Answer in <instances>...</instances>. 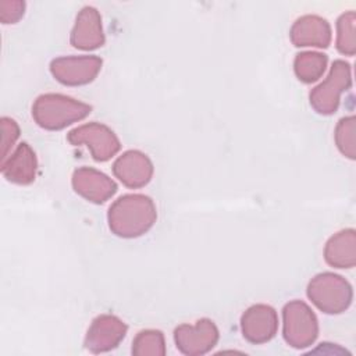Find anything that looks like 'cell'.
<instances>
[{
  "label": "cell",
  "instance_id": "obj_1",
  "mask_svg": "<svg viewBox=\"0 0 356 356\" xmlns=\"http://www.w3.org/2000/svg\"><path fill=\"white\" fill-rule=\"evenodd\" d=\"M108 227L121 238H138L146 234L157 220L154 202L140 193L120 196L108 209Z\"/></svg>",
  "mask_w": 356,
  "mask_h": 356
},
{
  "label": "cell",
  "instance_id": "obj_16",
  "mask_svg": "<svg viewBox=\"0 0 356 356\" xmlns=\"http://www.w3.org/2000/svg\"><path fill=\"white\" fill-rule=\"evenodd\" d=\"M327 264L335 268H352L356 264V232L346 228L332 235L324 248Z\"/></svg>",
  "mask_w": 356,
  "mask_h": 356
},
{
  "label": "cell",
  "instance_id": "obj_3",
  "mask_svg": "<svg viewBox=\"0 0 356 356\" xmlns=\"http://www.w3.org/2000/svg\"><path fill=\"white\" fill-rule=\"evenodd\" d=\"M306 292L312 303L327 314L345 312L353 298L350 284L343 277L334 273H320L313 277Z\"/></svg>",
  "mask_w": 356,
  "mask_h": 356
},
{
  "label": "cell",
  "instance_id": "obj_17",
  "mask_svg": "<svg viewBox=\"0 0 356 356\" xmlns=\"http://www.w3.org/2000/svg\"><path fill=\"white\" fill-rule=\"evenodd\" d=\"M328 58L323 53L303 51L296 54L293 61V71L299 81L305 83L316 82L321 78L327 68Z\"/></svg>",
  "mask_w": 356,
  "mask_h": 356
},
{
  "label": "cell",
  "instance_id": "obj_20",
  "mask_svg": "<svg viewBox=\"0 0 356 356\" xmlns=\"http://www.w3.org/2000/svg\"><path fill=\"white\" fill-rule=\"evenodd\" d=\"M355 131H356V120L353 115L341 118L335 128L337 147L345 157H348L350 160L356 159Z\"/></svg>",
  "mask_w": 356,
  "mask_h": 356
},
{
  "label": "cell",
  "instance_id": "obj_12",
  "mask_svg": "<svg viewBox=\"0 0 356 356\" xmlns=\"http://www.w3.org/2000/svg\"><path fill=\"white\" fill-rule=\"evenodd\" d=\"M113 172L127 188H142L153 177V163L139 150L122 153L113 164Z\"/></svg>",
  "mask_w": 356,
  "mask_h": 356
},
{
  "label": "cell",
  "instance_id": "obj_8",
  "mask_svg": "<svg viewBox=\"0 0 356 356\" xmlns=\"http://www.w3.org/2000/svg\"><path fill=\"white\" fill-rule=\"evenodd\" d=\"M218 337V328L210 318H200L195 325L181 324L174 330V341L178 350L188 356L210 352L216 346Z\"/></svg>",
  "mask_w": 356,
  "mask_h": 356
},
{
  "label": "cell",
  "instance_id": "obj_2",
  "mask_svg": "<svg viewBox=\"0 0 356 356\" xmlns=\"http://www.w3.org/2000/svg\"><path fill=\"white\" fill-rule=\"evenodd\" d=\"M92 111V106L60 93H44L32 104L35 122L47 131H60L83 120Z\"/></svg>",
  "mask_w": 356,
  "mask_h": 356
},
{
  "label": "cell",
  "instance_id": "obj_21",
  "mask_svg": "<svg viewBox=\"0 0 356 356\" xmlns=\"http://www.w3.org/2000/svg\"><path fill=\"white\" fill-rule=\"evenodd\" d=\"M0 122H1V161H4L8 157V152L11 150V147L14 146L15 140L19 136V127L10 117H3Z\"/></svg>",
  "mask_w": 356,
  "mask_h": 356
},
{
  "label": "cell",
  "instance_id": "obj_15",
  "mask_svg": "<svg viewBox=\"0 0 356 356\" xmlns=\"http://www.w3.org/2000/svg\"><path fill=\"white\" fill-rule=\"evenodd\" d=\"M38 160L35 152L25 142L19 143L14 153L0 164L4 178L17 185H29L36 178Z\"/></svg>",
  "mask_w": 356,
  "mask_h": 356
},
{
  "label": "cell",
  "instance_id": "obj_5",
  "mask_svg": "<svg viewBox=\"0 0 356 356\" xmlns=\"http://www.w3.org/2000/svg\"><path fill=\"white\" fill-rule=\"evenodd\" d=\"M352 86L350 64L335 60L328 76L310 92L312 107L323 115L334 114L339 107L341 95Z\"/></svg>",
  "mask_w": 356,
  "mask_h": 356
},
{
  "label": "cell",
  "instance_id": "obj_7",
  "mask_svg": "<svg viewBox=\"0 0 356 356\" xmlns=\"http://www.w3.org/2000/svg\"><path fill=\"white\" fill-rule=\"evenodd\" d=\"M102 58L97 56L57 57L50 63V72L56 81L67 86L90 83L102 70Z\"/></svg>",
  "mask_w": 356,
  "mask_h": 356
},
{
  "label": "cell",
  "instance_id": "obj_4",
  "mask_svg": "<svg viewBox=\"0 0 356 356\" xmlns=\"http://www.w3.org/2000/svg\"><path fill=\"white\" fill-rule=\"evenodd\" d=\"M282 335L295 349L314 343L318 335V321L314 312L302 300H291L282 309Z\"/></svg>",
  "mask_w": 356,
  "mask_h": 356
},
{
  "label": "cell",
  "instance_id": "obj_6",
  "mask_svg": "<svg viewBox=\"0 0 356 356\" xmlns=\"http://www.w3.org/2000/svg\"><path fill=\"white\" fill-rule=\"evenodd\" d=\"M67 140L72 146H88L96 161H107L118 153L121 143L117 135L104 124L89 122L68 132Z\"/></svg>",
  "mask_w": 356,
  "mask_h": 356
},
{
  "label": "cell",
  "instance_id": "obj_19",
  "mask_svg": "<svg viewBox=\"0 0 356 356\" xmlns=\"http://www.w3.org/2000/svg\"><path fill=\"white\" fill-rule=\"evenodd\" d=\"M132 353L135 356H164V335L159 330H143L136 334L132 342Z\"/></svg>",
  "mask_w": 356,
  "mask_h": 356
},
{
  "label": "cell",
  "instance_id": "obj_18",
  "mask_svg": "<svg viewBox=\"0 0 356 356\" xmlns=\"http://www.w3.org/2000/svg\"><path fill=\"white\" fill-rule=\"evenodd\" d=\"M356 14L355 11H346L337 19V50L345 56H353L356 53V33H355Z\"/></svg>",
  "mask_w": 356,
  "mask_h": 356
},
{
  "label": "cell",
  "instance_id": "obj_11",
  "mask_svg": "<svg viewBox=\"0 0 356 356\" xmlns=\"http://www.w3.org/2000/svg\"><path fill=\"white\" fill-rule=\"evenodd\" d=\"M74 191L88 202L102 204L117 192V184L104 172L92 167H79L72 174Z\"/></svg>",
  "mask_w": 356,
  "mask_h": 356
},
{
  "label": "cell",
  "instance_id": "obj_22",
  "mask_svg": "<svg viewBox=\"0 0 356 356\" xmlns=\"http://www.w3.org/2000/svg\"><path fill=\"white\" fill-rule=\"evenodd\" d=\"M25 13V1L22 0H3L0 1V21L3 24L18 22Z\"/></svg>",
  "mask_w": 356,
  "mask_h": 356
},
{
  "label": "cell",
  "instance_id": "obj_10",
  "mask_svg": "<svg viewBox=\"0 0 356 356\" xmlns=\"http://www.w3.org/2000/svg\"><path fill=\"white\" fill-rule=\"evenodd\" d=\"M242 335L250 343H266L274 338L278 330L277 312L268 305H253L241 317Z\"/></svg>",
  "mask_w": 356,
  "mask_h": 356
},
{
  "label": "cell",
  "instance_id": "obj_9",
  "mask_svg": "<svg viewBox=\"0 0 356 356\" xmlns=\"http://www.w3.org/2000/svg\"><path fill=\"white\" fill-rule=\"evenodd\" d=\"M127 324L113 314L97 316L85 337V348L92 353H104L120 345L125 338Z\"/></svg>",
  "mask_w": 356,
  "mask_h": 356
},
{
  "label": "cell",
  "instance_id": "obj_14",
  "mask_svg": "<svg viewBox=\"0 0 356 356\" xmlns=\"http://www.w3.org/2000/svg\"><path fill=\"white\" fill-rule=\"evenodd\" d=\"M289 38L296 47L312 46L325 49L331 43V26L327 19L307 14L293 22Z\"/></svg>",
  "mask_w": 356,
  "mask_h": 356
},
{
  "label": "cell",
  "instance_id": "obj_13",
  "mask_svg": "<svg viewBox=\"0 0 356 356\" xmlns=\"http://www.w3.org/2000/svg\"><path fill=\"white\" fill-rule=\"evenodd\" d=\"M70 42L81 50H95L104 44L102 17L95 7L86 6L78 13Z\"/></svg>",
  "mask_w": 356,
  "mask_h": 356
}]
</instances>
